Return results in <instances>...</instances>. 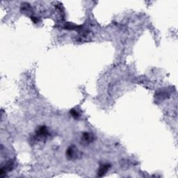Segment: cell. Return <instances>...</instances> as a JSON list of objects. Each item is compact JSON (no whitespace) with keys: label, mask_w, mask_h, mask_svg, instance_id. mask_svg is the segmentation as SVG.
<instances>
[{"label":"cell","mask_w":178,"mask_h":178,"mask_svg":"<svg viewBox=\"0 0 178 178\" xmlns=\"http://www.w3.org/2000/svg\"><path fill=\"white\" fill-rule=\"evenodd\" d=\"M80 156H81V153L75 146H70L66 150V157L69 159H76Z\"/></svg>","instance_id":"obj_1"},{"label":"cell","mask_w":178,"mask_h":178,"mask_svg":"<svg viewBox=\"0 0 178 178\" xmlns=\"http://www.w3.org/2000/svg\"><path fill=\"white\" fill-rule=\"evenodd\" d=\"M36 134V137L38 139H45L49 135V131L45 126H40L37 129Z\"/></svg>","instance_id":"obj_2"},{"label":"cell","mask_w":178,"mask_h":178,"mask_svg":"<svg viewBox=\"0 0 178 178\" xmlns=\"http://www.w3.org/2000/svg\"><path fill=\"white\" fill-rule=\"evenodd\" d=\"M13 161L9 160L4 166L2 167L1 171H0V175H1L2 177H3L4 175H6L7 172L11 171L13 169Z\"/></svg>","instance_id":"obj_3"},{"label":"cell","mask_w":178,"mask_h":178,"mask_svg":"<svg viewBox=\"0 0 178 178\" xmlns=\"http://www.w3.org/2000/svg\"><path fill=\"white\" fill-rule=\"evenodd\" d=\"M94 136L92 133L85 132L82 134L81 141L84 143H90L94 141Z\"/></svg>","instance_id":"obj_4"},{"label":"cell","mask_w":178,"mask_h":178,"mask_svg":"<svg viewBox=\"0 0 178 178\" xmlns=\"http://www.w3.org/2000/svg\"><path fill=\"white\" fill-rule=\"evenodd\" d=\"M111 165L109 164H102L100 165L98 172H97V176L98 177L103 176V175L108 171V170L109 169Z\"/></svg>","instance_id":"obj_5"},{"label":"cell","mask_w":178,"mask_h":178,"mask_svg":"<svg viewBox=\"0 0 178 178\" xmlns=\"http://www.w3.org/2000/svg\"><path fill=\"white\" fill-rule=\"evenodd\" d=\"M70 114H71L72 116H73L74 118H76V119H77V118H79V116H80L79 113L77 112V111H76L75 109H71L70 112Z\"/></svg>","instance_id":"obj_6"},{"label":"cell","mask_w":178,"mask_h":178,"mask_svg":"<svg viewBox=\"0 0 178 178\" xmlns=\"http://www.w3.org/2000/svg\"><path fill=\"white\" fill-rule=\"evenodd\" d=\"M31 18H32V21L33 22H35V23H36V22H38V20L36 17H35V16H32L31 17Z\"/></svg>","instance_id":"obj_7"}]
</instances>
